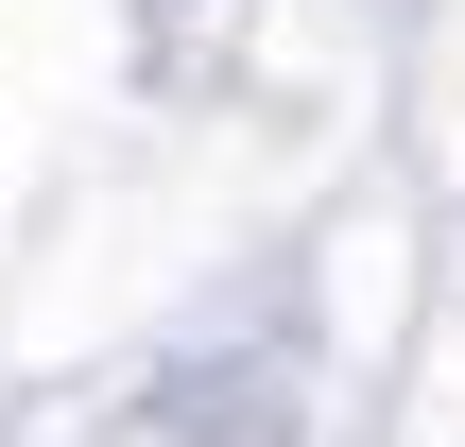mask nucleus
<instances>
[{"label": "nucleus", "instance_id": "1", "mask_svg": "<svg viewBox=\"0 0 465 447\" xmlns=\"http://www.w3.org/2000/svg\"><path fill=\"white\" fill-rule=\"evenodd\" d=\"M104 447H293V345H207V362H155L138 379V413Z\"/></svg>", "mask_w": 465, "mask_h": 447}]
</instances>
